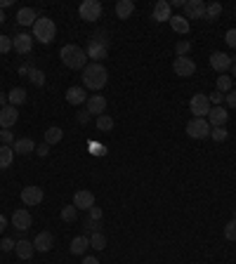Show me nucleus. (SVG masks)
Segmentation results:
<instances>
[{"label": "nucleus", "mask_w": 236, "mask_h": 264, "mask_svg": "<svg viewBox=\"0 0 236 264\" xmlns=\"http://www.w3.org/2000/svg\"><path fill=\"white\" fill-rule=\"evenodd\" d=\"M87 212H90L87 217H90V220H95V222H100V220H102V215H104V212H102V208H95V205H92L90 210H87Z\"/></svg>", "instance_id": "45"}, {"label": "nucleus", "mask_w": 236, "mask_h": 264, "mask_svg": "<svg viewBox=\"0 0 236 264\" xmlns=\"http://www.w3.org/2000/svg\"><path fill=\"white\" fill-rule=\"evenodd\" d=\"M210 137H213V141H227V137H229V130L224 128H213L210 130Z\"/></svg>", "instance_id": "35"}, {"label": "nucleus", "mask_w": 236, "mask_h": 264, "mask_svg": "<svg viewBox=\"0 0 236 264\" xmlns=\"http://www.w3.org/2000/svg\"><path fill=\"white\" fill-rule=\"evenodd\" d=\"M3 21H5V12H3V10H0V24H3Z\"/></svg>", "instance_id": "55"}, {"label": "nucleus", "mask_w": 236, "mask_h": 264, "mask_svg": "<svg viewBox=\"0 0 236 264\" xmlns=\"http://www.w3.org/2000/svg\"><path fill=\"white\" fill-rule=\"evenodd\" d=\"M26 76H29V80H31L33 85H38V87L45 85V74H43V71H38V68H33V66H31Z\"/></svg>", "instance_id": "33"}, {"label": "nucleus", "mask_w": 236, "mask_h": 264, "mask_svg": "<svg viewBox=\"0 0 236 264\" xmlns=\"http://www.w3.org/2000/svg\"><path fill=\"white\" fill-rule=\"evenodd\" d=\"M189 50H192V43L180 40V43L175 45V55H177V57H186V55H189Z\"/></svg>", "instance_id": "38"}, {"label": "nucleus", "mask_w": 236, "mask_h": 264, "mask_svg": "<svg viewBox=\"0 0 236 264\" xmlns=\"http://www.w3.org/2000/svg\"><path fill=\"white\" fill-rule=\"evenodd\" d=\"M90 248V236H85V233H81V236H76L74 241H71V246H68V250H71V255H83V252Z\"/></svg>", "instance_id": "23"}, {"label": "nucleus", "mask_w": 236, "mask_h": 264, "mask_svg": "<svg viewBox=\"0 0 236 264\" xmlns=\"http://www.w3.org/2000/svg\"><path fill=\"white\" fill-rule=\"evenodd\" d=\"M81 264H100V259H97V257H85Z\"/></svg>", "instance_id": "49"}, {"label": "nucleus", "mask_w": 236, "mask_h": 264, "mask_svg": "<svg viewBox=\"0 0 236 264\" xmlns=\"http://www.w3.org/2000/svg\"><path fill=\"white\" fill-rule=\"evenodd\" d=\"M10 50H12V38L0 36V55H7Z\"/></svg>", "instance_id": "39"}, {"label": "nucleus", "mask_w": 236, "mask_h": 264, "mask_svg": "<svg viewBox=\"0 0 236 264\" xmlns=\"http://www.w3.org/2000/svg\"><path fill=\"white\" fill-rule=\"evenodd\" d=\"M85 55L87 59L102 64V59H106V55H109V43H106L104 38H90V43L85 47Z\"/></svg>", "instance_id": "4"}, {"label": "nucleus", "mask_w": 236, "mask_h": 264, "mask_svg": "<svg viewBox=\"0 0 236 264\" xmlns=\"http://www.w3.org/2000/svg\"><path fill=\"white\" fill-rule=\"evenodd\" d=\"M33 47V36L31 33H17V36L12 38V50L17 52V55H29Z\"/></svg>", "instance_id": "9"}, {"label": "nucleus", "mask_w": 236, "mask_h": 264, "mask_svg": "<svg viewBox=\"0 0 236 264\" xmlns=\"http://www.w3.org/2000/svg\"><path fill=\"white\" fill-rule=\"evenodd\" d=\"M189 109H192L194 118H205L208 113H210V99H208V94H194L192 102H189Z\"/></svg>", "instance_id": "7"}, {"label": "nucleus", "mask_w": 236, "mask_h": 264, "mask_svg": "<svg viewBox=\"0 0 236 264\" xmlns=\"http://www.w3.org/2000/svg\"><path fill=\"white\" fill-rule=\"evenodd\" d=\"M38 21V14H36V10H31V7H21L17 12V24H21V26H33Z\"/></svg>", "instance_id": "24"}, {"label": "nucleus", "mask_w": 236, "mask_h": 264, "mask_svg": "<svg viewBox=\"0 0 236 264\" xmlns=\"http://www.w3.org/2000/svg\"><path fill=\"white\" fill-rule=\"evenodd\" d=\"M5 227H7V220H5V215H0V233L5 231Z\"/></svg>", "instance_id": "51"}, {"label": "nucleus", "mask_w": 236, "mask_h": 264, "mask_svg": "<svg viewBox=\"0 0 236 264\" xmlns=\"http://www.w3.org/2000/svg\"><path fill=\"white\" fill-rule=\"evenodd\" d=\"M85 106H87L85 111L90 113V116H97V118H100L102 113L106 111V99L102 97V94H92V97H87Z\"/></svg>", "instance_id": "13"}, {"label": "nucleus", "mask_w": 236, "mask_h": 264, "mask_svg": "<svg viewBox=\"0 0 236 264\" xmlns=\"http://www.w3.org/2000/svg\"><path fill=\"white\" fill-rule=\"evenodd\" d=\"M31 212L29 210H24V208H19V210H14V215H12V227L17 229V231H26V229L31 227Z\"/></svg>", "instance_id": "17"}, {"label": "nucleus", "mask_w": 236, "mask_h": 264, "mask_svg": "<svg viewBox=\"0 0 236 264\" xmlns=\"http://www.w3.org/2000/svg\"><path fill=\"white\" fill-rule=\"evenodd\" d=\"M0 144H5V147H12L14 144V135L10 130H3V132H0Z\"/></svg>", "instance_id": "40"}, {"label": "nucleus", "mask_w": 236, "mask_h": 264, "mask_svg": "<svg viewBox=\"0 0 236 264\" xmlns=\"http://www.w3.org/2000/svg\"><path fill=\"white\" fill-rule=\"evenodd\" d=\"M220 14H222V5H220V3H208V5H205V19H208V21H215Z\"/></svg>", "instance_id": "30"}, {"label": "nucleus", "mask_w": 236, "mask_h": 264, "mask_svg": "<svg viewBox=\"0 0 236 264\" xmlns=\"http://www.w3.org/2000/svg\"><path fill=\"white\" fill-rule=\"evenodd\" d=\"M224 40H227V45H229V47H236V29H229V31H227V36H224Z\"/></svg>", "instance_id": "44"}, {"label": "nucleus", "mask_w": 236, "mask_h": 264, "mask_svg": "<svg viewBox=\"0 0 236 264\" xmlns=\"http://www.w3.org/2000/svg\"><path fill=\"white\" fill-rule=\"evenodd\" d=\"M184 19H205V3L203 0H186L184 3Z\"/></svg>", "instance_id": "10"}, {"label": "nucleus", "mask_w": 236, "mask_h": 264, "mask_svg": "<svg viewBox=\"0 0 236 264\" xmlns=\"http://www.w3.org/2000/svg\"><path fill=\"white\" fill-rule=\"evenodd\" d=\"M76 217H78V208H76V205H66V208H62V220L64 222H74Z\"/></svg>", "instance_id": "36"}, {"label": "nucleus", "mask_w": 236, "mask_h": 264, "mask_svg": "<svg viewBox=\"0 0 236 264\" xmlns=\"http://www.w3.org/2000/svg\"><path fill=\"white\" fill-rule=\"evenodd\" d=\"M7 102L12 106H19L26 102V90H21V87H12L10 92H7Z\"/></svg>", "instance_id": "29"}, {"label": "nucleus", "mask_w": 236, "mask_h": 264, "mask_svg": "<svg viewBox=\"0 0 236 264\" xmlns=\"http://www.w3.org/2000/svg\"><path fill=\"white\" fill-rule=\"evenodd\" d=\"M52 246H55V236H52L50 231H40L33 238V248H36V252H50Z\"/></svg>", "instance_id": "18"}, {"label": "nucleus", "mask_w": 236, "mask_h": 264, "mask_svg": "<svg viewBox=\"0 0 236 264\" xmlns=\"http://www.w3.org/2000/svg\"><path fill=\"white\" fill-rule=\"evenodd\" d=\"M231 78L236 80V64H231Z\"/></svg>", "instance_id": "54"}, {"label": "nucleus", "mask_w": 236, "mask_h": 264, "mask_svg": "<svg viewBox=\"0 0 236 264\" xmlns=\"http://www.w3.org/2000/svg\"><path fill=\"white\" fill-rule=\"evenodd\" d=\"M210 66L218 71V74H227L231 68V57L224 55V52H213L210 55Z\"/></svg>", "instance_id": "14"}, {"label": "nucleus", "mask_w": 236, "mask_h": 264, "mask_svg": "<svg viewBox=\"0 0 236 264\" xmlns=\"http://www.w3.org/2000/svg\"><path fill=\"white\" fill-rule=\"evenodd\" d=\"M17 121H19L17 106L7 104V106H3V109H0V128H3V130H10L14 123H17Z\"/></svg>", "instance_id": "11"}, {"label": "nucleus", "mask_w": 236, "mask_h": 264, "mask_svg": "<svg viewBox=\"0 0 236 264\" xmlns=\"http://www.w3.org/2000/svg\"><path fill=\"white\" fill-rule=\"evenodd\" d=\"M170 26H173V31H177V33H189V19H184V17H180V14H173V19H170Z\"/></svg>", "instance_id": "28"}, {"label": "nucleus", "mask_w": 236, "mask_h": 264, "mask_svg": "<svg viewBox=\"0 0 236 264\" xmlns=\"http://www.w3.org/2000/svg\"><path fill=\"white\" fill-rule=\"evenodd\" d=\"M97 130H100V132H109V130H113V118L106 116V113H102V116L97 118Z\"/></svg>", "instance_id": "32"}, {"label": "nucleus", "mask_w": 236, "mask_h": 264, "mask_svg": "<svg viewBox=\"0 0 236 264\" xmlns=\"http://www.w3.org/2000/svg\"><path fill=\"white\" fill-rule=\"evenodd\" d=\"M76 121H78L81 125L90 123V113H87V111H81V113H76Z\"/></svg>", "instance_id": "47"}, {"label": "nucleus", "mask_w": 236, "mask_h": 264, "mask_svg": "<svg viewBox=\"0 0 236 264\" xmlns=\"http://www.w3.org/2000/svg\"><path fill=\"white\" fill-rule=\"evenodd\" d=\"M59 59H62V64L66 68H74V71H78V68H85L87 66V55H85V47H81V45H64L62 50H59Z\"/></svg>", "instance_id": "1"}, {"label": "nucleus", "mask_w": 236, "mask_h": 264, "mask_svg": "<svg viewBox=\"0 0 236 264\" xmlns=\"http://www.w3.org/2000/svg\"><path fill=\"white\" fill-rule=\"evenodd\" d=\"M14 252H17V257L19 259H31L33 257V252H36V248H33V241H17V246H14Z\"/></svg>", "instance_id": "21"}, {"label": "nucleus", "mask_w": 236, "mask_h": 264, "mask_svg": "<svg viewBox=\"0 0 236 264\" xmlns=\"http://www.w3.org/2000/svg\"><path fill=\"white\" fill-rule=\"evenodd\" d=\"M12 149H14V154L29 156V154H33V151H36V141L29 139V137H21V139H14Z\"/></svg>", "instance_id": "22"}, {"label": "nucleus", "mask_w": 236, "mask_h": 264, "mask_svg": "<svg viewBox=\"0 0 236 264\" xmlns=\"http://www.w3.org/2000/svg\"><path fill=\"white\" fill-rule=\"evenodd\" d=\"M45 144L48 147H52V144H59L62 141V137H64V132H62V128H57V125H52V128H48L45 130Z\"/></svg>", "instance_id": "27"}, {"label": "nucleus", "mask_w": 236, "mask_h": 264, "mask_svg": "<svg viewBox=\"0 0 236 264\" xmlns=\"http://www.w3.org/2000/svg\"><path fill=\"white\" fill-rule=\"evenodd\" d=\"M90 248H95V250H104L106 248V236L100 231L90 233Z\"/></svg>", "instance_id": "31"}, {"label": "nucleus", "mask_w": 236, "mask_h": 264, "mask_svg": "<svg viewBox=\"0 0 236 264\" xmlns=\"http://www.w3.org/2000/svg\"><path fill=\"white\" fill-rule=\"evenodd\" d=\"M227 121H229L227 109H224V106H213L210 113H208V123H210V128H222V125H227Z\"/></svg>", "instance_id": "15"}, {"label": "nucleus", "mask_w": 236, "mask_h": 264, "mask_svg": "<svg viewBox=\"0 0 236 264\" xmlns=\"http://www.w3.org/2000/svg\"><path fill=\"white\" fill-rule=\"evenodd\" d=\"M45 198V191L40 186H24L21 189V201L24 205H38V203H43Z\"/></svg>", "instance_id": "12"}, {"label": "nucleus", "mask_w": 236, "mask_h": 264, "mask_svg": "<svg viewBox=\"0 0 236 264\" xmlns=\"http://www.w3.org/2000/svg\"><path fill=\"white\" fill-rule=\"evenodd\" d=\"M92 154H97V156H104V154H106V149L100 144V147H95V151H92Z\"/></svg>", "instance_id": "50"}, {"label": "nucleus", "mask_w": 236, "mask_h": 264, "mask_svg": "<svg viewBox=\"0 0 236 264\" xmlns=\"http://www.w3.org/2000/svg\"><path fill=\"white\" fill-rule=\"evenodd\" d=\"M97 224H100V222H95V220H90V217H87V220L85 222H83V227H85L87 229V231H100V227H97Z\"/></svg>", "instance_id": "46"}, {"label": "nucleus", "mask_w": 236, "mask_h": 264, "mask_svg": "<svg viewBox=\"0 0 236 264\" xmlns=\"http://www.w3.org/2000/svg\"><path fill=\"white\" fill-rule=\"evenodd\" d=\"M14 160V149L12 147H5V144H0V170H5V167L12 165Z\"/></svg>", "instance_id": "26"}, {"label": "nucleus", "mask_w": 236, "mask_h": 264, "mask_svg": "<svg viewBox=\"0 0 236 264\" xmlns=\"http://www.w3.org/2000/svg\"><path fill=\"white\" fill-rule=\"evenodd\" d=\"M132 12H135V3H132V0H118L116 3V17L118 19H130Z\"/></svg>", "instance_id": "25"}, {"label": "nucleus", "mask_w": 236, "mask_h": 264, "mask_svg": "<svg viewBox=\"0 0 236 264\" xmlns=\"http://www.w3.org/2000/svg\"><path fill=\"white\" fill-rule=\"evenodd\" d=\"M12 5V0H0V10H5V7Z\"/></svg>", "instance_id": "52"}, {"label": "nucleus", "mask_w": 236, "mask_h": 264, "mask_svg": "<svg viewBox=\"0 0 236 264\" xmlns=\"http://www.w3.org/2000/svg\"><path fill=\"white\" fill-rule=\"evenodd\" d=\"M151 17H154L156 21H170V19H173V5H170L168 0H158Z\"/></svg>", "instance_id": "19"}, {"label": "nucleus", "mask_w": 236, "mask_h": 264, "mask_svg": "<svg viewBox=\"0 0 236 264\" xmlns=\"http://www.w3.org/2000/svg\"><path fill=\"white\" fill-rule=\"evenodd\" d=\"M36 154L40 156V158H45V156L50 154V147H48V144H45V141H43V144H40V147H36Z\"/></svg>", "instance_id": "48"}, {"label": "nucleus", "mask_w": 236, "mask_h": 264, "mask_svg": "<svg viewBox=\"0 0 236 264\" xmlns=\"http://www.w3.org/2000/svg\"><path fill=\"white\" fill-rule=\"evenodd\" d=\"M74 205L78 210H90L95 205V194H92V191H87V189L76 191V194H74Z\"/></svg>", "instance_id": "16"}, {"label": "nucleus", "mask_w": 236, "mask_h": 264, "mask_svg": "<svg viewBox=\"0 0 236 264\" xmlns=\"http://www.w3.org/2000/svg\"><path fill=\"white\" fill-rule=\"evenodd\" d=\"M106 80H109V71H106L102 64L92 62L83 68V85H85L87 90H102V87L106 85Z\"/></svg>", "instance_id": "2"}, {"label": "nucleus", "mask_w": 236, "mask_h": 264, "mask_svg": "<svg viewBox=\"0 0 236 264\" xmlns=\"http://www.w3.org/2000/svg\"><path fill=\"white\" fill-rule=\"evenodd\" d=\"M218 92H222V94L231 92V76H220L218 78Z\"/></svg>", "instance_id": "34"}, {"label": "nucleus", "mask_w": 236, "mask_h": 264, "mask_svg": "<svg viewBox=\"0 0 236 264\" xmlns=\"http://www.w3.org/2000/svg\"><path fill=\"white\" fill-rule=\"evenodd\" d=\"M0 106H7V94L0 92Z\"/></svg>", "instance_id": "53"}, {"label": "nucleus", "mask_w": 236, "mask_h": 264, "mask_svg": "<svg viewBox=\"0 0 236 264\" xmlns=\"http://www.w3.org/2000/svg\"><path fill=\"white\" fill-rule=\"evenodd\" d=\"M224 238L236 241V220H229L227 224H224Z\"/></svg>", "instance_id": "37"}, {"label": "nucleus", "mask_w": 236, "mask_h": 264, "mask_svg": "<svg viewBox=\"0 0 236 264\" xmlns=\"http://www.w3.org/2000/svg\"><path fill=\"white\" fill-rule=\"evenodd\" d=\"M210 123L205 121V118H192L189 123H186V135L192 137V139H205V137H210Z\"/></svg>", "instance_id": "6"}, {"label": "nucleus", "mask_w": 236, "mask_h": 264, "mask_svg": "<svg viewBox=\"0 0 236 264\" xmlns=\"http://www.w3.org/2000/svg\"><path fill=\"white\" fill-rule=\"evenodd\" d=\"M78 14H81V19H85V21H97V19H102V14H104V7H102L100 0H83L81 7H78Z\"/></svg>", "instance_id": "5"}, {"label": "nucleus", "mask_w": 236, "mask_h": 264, "mask_svg": "<svg viewBox=\"0 0 236 264\" xmlns=\"http://www.w3.org/2000/svg\"><path fill=\"white\" fill-rule=\"evenodd\" d=\"M14 246H17V241L7 238V236H5V238H3V241H0V250H3V252H10V250H14Z\"/></svg>", "instance_id": "41"}, {"label": "nucleus", "mask_w": 236, "mask_h": 264, "mask_svg": "<svg viewBox=\"0 0 236 264\" xmlns=\"http://www.w3.org/2000/svg\"><path fill=\"white\" fill-rule=\"evenodd\" d=\"M208 99H210V106H220V102H224V94L213 92V94H208Z\"/></svg>", "instance_id": "43"}, {"label": "nucleus", "mask_w": 236, "mask_h": 264, "mask_svg": "<svg viewBox=\"0 0 236 264\" xmlns=\"http://www.w3.org/2000/svg\"><path fill=\"white\" fill-rule=\"evenodd\" d=\"M173 71H175V76L189 78V76H194V71H196V62H194L192 57H175Z\"/></svg>", "instance_id": "8"}, {"label": "nucleus", "mask_w": 236, "mask_h": 264, "mask_svg": "<svg viewBox=\"0 0 236 264\" xmlns=\"http://www.w3.org/2000/svg\"><path fill=\"white\" fill-rule=\"evenodd\" d=\"M66 102H68L71 106H81V104H85V102H87L85 90H83L81 85L68 87V90H66Z\"/></svg>", "instance_id": "20"}, {"label": "nucleus", "mask_w": 236, "mask_h": 264, "mask_svg": "<svg viewBox=\"0 0 236 264\" xmlns=\"http://www.w3.org/2000/svg\"><path fill=\"white\" fill-rule=\"evenodd\" d=\"M224 102H227V106H229V109H236V90H231V92L224 94Z\"/></svg>", "instance_id": "42"}, {"label": "nucleus", "mask_w": 236, "mask_h": 264, "mask_svg": "<svg viewBox=\"0 0 236 264\" xmlns=\"http://www.w3.org/2000/svg\"><path fill=\"white\" fill-rule=\"evenodd\" d=\"M33 29V38H36L38 43H43V45H50L52 40H55L57 36V26L52 19L48 17H38V21L31 26Z\"/></svg>", "instance_id": "3"}]
</instances>
